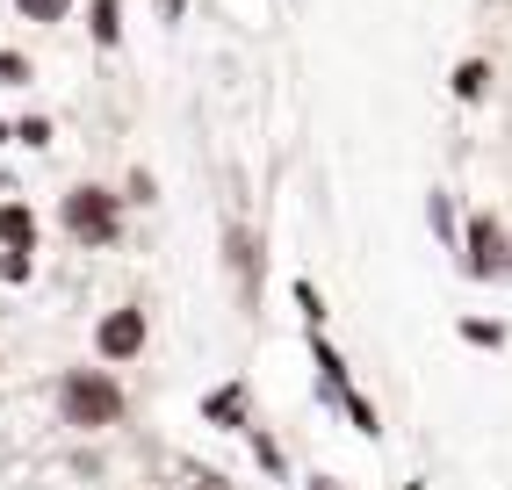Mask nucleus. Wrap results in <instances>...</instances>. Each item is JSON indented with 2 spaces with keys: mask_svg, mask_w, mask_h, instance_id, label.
I'll use <instances>...</instances> for the list:
<instances>
[{
  "mask_svg": "<svg viewBox=\"0 0 512 490\" xmlns=\"http://www.w3.org/2000/svg\"><path fill=\"white\" fill-rule=\"evenodd\" d=\"M58 217H65V231H73L80 245H116V231H123V209H116L109 188H73Z\"/></svg>",
  "mask_w": 512,
  "mask_h": 490,
  "instance_id": "f03ea898",
  "label": "nucleus"
},
{
  "mask_svg": "<svg viewBox=\"0 0 512 490\" xmlns=\"http://www.w3.org/2000/svg\"><path fill=\"white\" fill-rule=\"evenodd\" d=\"M462 339H469V346H491V354H498V346H505V325H484V318H462Z\"/></svg>",
  "mask_w": 512,
  "mask_h": 490,
  "instance_id": "f8f14e48",
  "label": "nucleus"
},
{
  "mask_svg": "<svg viewBox=\"0 0 512 490\" xmlns=\"http://www.w3.org/2000/svg\"><path fill=\"white\" fill-rule=\"evenodd\" d=\"M29 80H37V65L22 51H0V87H29Z\"/></svg>",
  "mask_w": 512,
  "mask_h": 490,
  "instance_id": "9b49d317",
  "label": "nucleus"
},
{
  "mask_svg": "<svg viewBox=\"0 0 512 490\" xmlns=\"http://www.w3.org/2000/svg\"><path fill=\"white\" fill-rule=\"evenodd\" d=\"M455 94H462V101H484V94H491V65H484V58H462V65H455Z\"/></svg>",
  "mask_w": 512,
  "mask_h": 490,
  "instance_id": "1a4fd4ad",
  "label": "nucleus"
},
{
  "mask_svg": "<svg viewBox=\"0 0 512 490\" xmlns=\"http://www.w3.org/2000/svg\"><path fill=\"white\" fill-rule=\"evenodd\" d=\"M0 245L8 253H37V209L29 202H0Z\"/></svg>",
  "mask_w": 512,
  "mask_h": 490,
  "instance_id": "423d86ee",
  "label": "nucleus"
},
{
  "mask_svg": "<svg viewBox=\"0 0 512 490\" xmlns=\"http://www.w3.org/2000/svg\"><path fill=\"white\" fill-rule=\"evenodd\" d=\"M253 454H260V469H267V476H282V447L267 440V433H253Z\"/></svg>",
  "mask_w": 512,
  "mask_h": 490,
  "instance_id": "2eb2a0df",
  "label": "nucleus"
},
{
  "mask_svg": "<svg viewBox=\"0 0 512 490\" xmlns=\"http://www.w3.org/2000/svg\"><path fill=\"white\" fill-rule=\"evenodd\" d=\"M159 22H181V0H159Z\"/></svg>",
  "mask_w": 512,
  "mask_h": 490,
  "instance_id": "dca6fc26",
  "label": "nucleus"
},
{
  "mask_svg": "<svg viewBox=\"0 0 512 490\" xmlns=\"http://www.w3.org/2000/svg\"><path fill=\"white\" fill-rule=\"evenodd\" d=\"M94 346H101V361H138V354H145V310H138V303L109 310L101 332H94Z\"/></svg>",
  "mask_w": 512,
  "mask_h": 490,
  "instance_id": "20e7f679",
  "label": "nucleus"
},
{
  "mask_svg": "<svg viewBox=\"0 0 512 490\" xmlns=\"http://www.w3.org/2000/svg\"><path fill=\"white\" fill-rule=\"evenodd\" d=\"M318 490H332V483H318Z\"/></svg>",
  "mask_w": 512,
  "mask_h": 490,
  "instance_id": "f3484780",
  "label": "nucleus"
},
{
  "mask_svg": "<svg viewBox=\"0 0 512 490\" xmlns=\"http://www.w3.org/2000/svg\"><path fill=\"white\" fill-rule=\"evenodd\" d=\"M29 267H37V253H0V282H29Z\"/></svg>",
  "mask_w": 512,
  "mask_h": 490,
  "instance_id": "ddd939ff",
  "label": "nucleus"
},
{
  "mask_svg": "<svg viewBox=\"0 0 512 490\" xmlns=\"http://www.w3.org/2000/svg\"><path fill=\"white\" fill-rule=\"evenodd\" d=\"M469 274H512V238H505L498 217L469 224Z\"/></svg>",
  "mask_w": 512,
  "mask_h": 490,
  "instance_id": "39448f33",
  "label": "nucleus"
},
{
  "mask_svg": "<svg viewBox=\"0 0 512 490\" xmlns=\"http://www.w3.org/2000/svg\"><path fill=\"white\" fill-rule=\"evenodd\" d=\"M15 15L22 22H65V15H73V0H15Z\"/></svg>",
  "mask_w": 512,
  "mask_h": 490,
  "instance_id": "9d476101",
  "label": "nucleus"
},
{
  "mask_svg": "<svg viewBox=\"0 0 512 490\" xmlns=\"http://www.w3.org/2000/svg\"><path fill=\"white\" fill-rule=\"evenodd\" d=\"M202 418H210V426H246V390H238V382H224L217 397H202Z\"/></svg>",
  "mask_w": 512,
  "mask_h": 490,
  "instance_id": "0eeeda50",
  "label": "nucleus"
},
{
  "mask_svg": "<svg viewBox=\"0 0 512 490\" xmlns=\"http://www.w3.org/2000/svg\"><path fill=\"white\" fill-rule=\"evenodd\" d=\"M123 382L109 368H65L58 375V418L80 433H101V426H123Z\"/></svg>",
  "mask_w": 512,
  "mask_h": 490,
  "instance_id": "f257e3e1",
  "label": "nucleus"
},
{
  "mask_svg": "<svg viewBox=\"0 0 512 490\" xmlns=\"http://www.w3.org/2000/svg\"><path fill=\"white\" fill-rule=\"evenodd\" d=\"M87 15H94V44L116 51V44H123V0H94Z\"/></svg>",
  "mask_w": 512,
  "mask_h": 490,
  "instance_id": "6e6552de",
  "label": "nucleus"
},
{
  "mask_svg": "<svg viewBox=\"0 0 512 490\" xmlns=\"http://www.w3.org/2000/svg\"><path fill=\"white\" fill-rule=\"evenodd\" d=\"M15 137H22V145H51V123H44V116H22Z\"/></svg>",
  "mask_w": 512,
  "mask_h": 490,
  "instance_id": "4468645a",
  "label": "nucleus"
},
{
  "mask_svg": "<svg viewBox=\"0 0 512 490\" xmlns=\"http://www.w3.org/2000/svg\"><path fill=\"white\" fill-rule=\"evenodd\" d=\"M311 361H318V382H325V397H332L339 411L354 418V433H368V440L383 433V418H375V404H368V397L354 390V375H347V361H339V354H332V346H325L318 332H311Z\"/></svg>",
  "mask_w": 512,
  "mask_h": 490,
  "instance_id": "7ed1b4c3",
  "label": "nucleus"
}]
</instances>
